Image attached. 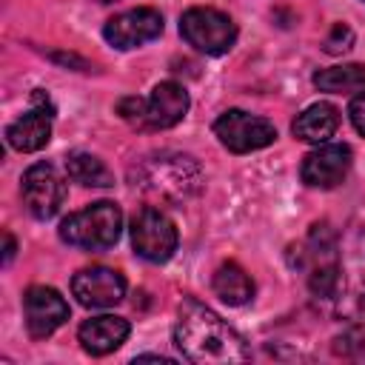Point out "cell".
Listing matches in <instances>:
<instances>
[{"instance_id": "obj_1", "label": "cell", "mask_w": 365, "mask_h": 365, "mask_svg": "<svg viewBox=\"0 0 365 365\" xmlns=\"http://www.w3.org/2000/svg\"><path fill=\"white\" fill-rule=\"evenodd\" d=\"M174 342L180 354L197 365H222V362L251 359L245 339L220 314H214L211 308H205L191 297L180 302Z\"/></svg>"}, {"instance_id": "obj_2", "label": "cell", "mask_w": 365, "mask_h": 365, "mask_svg": "<svg viewBox=\"0 0 365 365\" xmlns=\"http://www.w3.org/2000/svg\"><path fill=\"white\" fill-rule=\"evenodd\" d=\"M131 185L148 197L151 202L180 205L200 194L202 188V168L194 157L177 151H157L143 157L131 168Z\"/></svg>"}, {"instance_id": "obj_3", "label": "cell", "mask_w": 365, "mask_h": 365, "mask_svg": "<svg viewBox=\"0 0 365 365\" xmlns=\"http://www.w3.org/2000/svg\"><path fill=\"white\" fill-rule=\"evenodd\" d=\"M365 308V225H354L336 251V294L328 308L334 317H356Z\"/></svg>"}, {"instance_id": "obj_4", "label": "cell", "mask_w": 365, "mask_h": 365, "mask_svg": "<svg viewBox=\"0 0 365 365\" xmlns=\"http://www.w3.org/2000/svg\"><path fill=\"white\" fill-rule=\"evenodd\" d=\"M120 231H123V211L117 202L108 200L91 202L88 208L74 211L60 222V237L68 245L86 251L111 248L120 240Z\"/></svg>"}, {"instance_id": "obj_5", "label": "cell", "mask_w": 365, "mask_h": 365, "mask_svg": "<svg viewBox=\"0 0 365 365\" xmlns=\"http://www.w3.org/2000/svg\"><path fill=\"white\" fill-rule=\"evenodd\" d=\"M180 34L202 54H225L237 40V26L225 11L194 6L180 17Z\"/></svg>"}, {"instance_id": "obj_6", "label": "cell", "mask_w": 365, "mask_h": 365, "mask_svg": "<svg viewBox=\"0 0 365 365\" xmlns=\"http://www.w3.org/2000/svg\"><path fill=\"white\" fill-rule=\"evenodd\" d=\"M214 134L217 140L234 151V154H248L257 148H265L277 140V128L271 120L248 114L242 108H228L214 120Z\"/></svg>"}, {"instance_id": "obj_7", "label": "cell", "mask_w": 365, "mask_h": 365, "mask_svg": "<svg viewBox=\"0 0 365 365\" xmlns=\"http://www.w3.org/2000/svg\"><path fill=\"white\" fill-rule=\"evenodd\" d=\"M131 245L143 259L165 262L177 251V228L160 208L145 205L131 217Z\"/></svg>"}, {"instance_id": "obj_8", "label": "cell", "mask_w": 365, "mask_h": 365, "mask_svg": "<svg viewBox=\"0 0 365 365\" xmlns=\"http://www.w3.org/2000/svg\"><path fill=\"white\" fill-rule=\"evenodd\" d=\"M20 194H23V202L31 217L51 220L66 200V182L51 163H34L23 174Z\"/></svg>"}, {"instance_id": "obj_9", "label": "cell", "mask_w": 365, "mask_h": 365, "mask_svg": "<svg viewBox=\"0 0 365 365\" xmlns=\"http://www.w3.org/2000/svg\"><path fill=\"white\" fill-rule=\"evenodd\" d=\"M160 34H163V14L157 9H145V6L114 14L103 29V37L114 48H137V46L157 40Z\"/></svg>"}, {"instance_id": "obj_10", "label": "cell", "mask_w": 365, "mask_h": 365, "mask_svg": "<svg viewBox=\"0 0 365 365\" xmlns=\"http://www.w3.org/2000/svg\"><path fill=\"white\" fill-rule=\"evenodd\" d=\"M71 294L86 308H111L125 297V279L120 271L106 265H91L74 274Z\"/></svg>"}, {"instance_id": "obj_11", "label": "cell", "mask_w": 365, "mask_h": 365, "mask_svg": "<svg viewBox=\"0 0 365 365\" xmlns=\"http://www.w3.org/2000/svg\"><path fill=\"white\" fill-rule=\"evenodd\" d=\"M23 311H26V328L34 339L51 336L68 319V302L60 297V291L48 285H31L23 297Z\"/></svg>"}, {"instance_id": "obj_12", "label": "cell", "mask_w": 365, "mask_h": 365, "mask_svg": "<svg viewBox=\"0 0 365 365\" xmlns=\"http://www.w3.org/2000/svg\"><path fill=\"white\" fill-rule=\"evenodd\" d=\"M351 148L345 143H322L302 160V182L311 188H334L348 177Z\"/></svg>"}, {"instance_id": "obj_13", "label": "cell", "mask_w": 365, "mask_h": 365, "mask_svg": "<svg viewBox=\"0 0 365 365\" xmlns=\"http://www.w3.org/2000/svg\"><path fill=\"white\" fill-rule=\"evenodd\" d=\"M131 334V325L123 319V317H111V314H103V317H91L80 325L77 331V339L83 345L86 354L91 356H106L111 354L114 348H120Z\"/></svg>"}, {"instance_id": "obj_14", "label": "cell", "mask_w": 365, "mask_h": 365, "mask_svg": "<svg viewBox=\"0 0 365 365\" xmlns=\"http://www.w3.org/2000/svg\"><path fill=\"white\" fill-rule=\"evenodd\" d=\"M188 111V91L174 83H157L151 97L145 100V114H148V128H171L177 125Z\"/></svg>"}, {"instance_id": "obj_15", "label": "cell", "mask_w": 365, "mask_h": 365, "mask_svg": "<svg viewBox=\"0 0 365 365\" xmlns=\"http://www.w3.org/2000/svg\"><path fill=\"white\" fill-rule=\"evenodd\" d=\"M48 137H51V108H46V106L31 108L29 114H23L20 120H14L6 128V143L23 154L40 151L48 143Z\"/></svg>"}, {"instance_id": "obj_16", "label": "cell", "mask_w": 365, "mask_h": 365, "mask_svg": "<svg viewBox=\"0 0 365 365\" xmlns=\"http://www.w3.org/2000/svg\"><path fill=\"white\" fill-rule=\"evenodd\" d=\"M339 128V111L331 103H314L294 120V137L302 143H328Z\"/></svg>"}, {"instance_id": "obj_17", "label": "cell", "mask_w": 365, "mask_h": 365, "mask_svg": "<svg viewBox=\"0 0 365 365\" xmlns=\"http://www.w3.org/2000/svg\"><path fill=\"white\" fill-rule=\"evenodd\" d=\"M214 294L228 305H245L254 297V282L237 262H225L214 274Z\"/></svg>"}, {"instance_id": "obj_18", "label": "cell", "mask_w": 365, "mask_h": 365, "mask_svg": "<svg viewBox=\"0 0 365 365\" xmlns=\"http://www.w3.org/2000/svg\"><path fill=\"white\" fill-rule=\"evenodd\" d=\"M66 171H68V177H71L74 182L91 185V188H108V185L114 182V174L108 171V165H106L100 157L88 154V151H74V154H68V157H66Z\"/></svg>"}, {"instance_id": "obj_19", "label": "cell", "mask_w": 365, "mask_h": 365, "mask_svg": "<svg viewBox=\"0 0 365 365\" xmlns=\"http://www.w3.org/2000/svg\"><path fill=\"white\" fill-rule=\"evenodd\" d=\"M314 86L319 91H359L365 88V66L362 63H348V66H331L314 74Z\"/></svg>"}, {"instance_id": "obj_20", "label": "cell", "mask_w": 365, "mask_h": 365, "mask_svg": "<svg viewBox=\"0 0 365 365\" xmlns=\"http://www.w3.org/2000/svg\"><path fill=\"white\" fill-rule=\"evenodd\" d=\"M117 111L125 123H131L137 128H148V114H145V100L143 97H123L117 103Z\"/></svg>"}, {"instance_id": "obj_21", "label": "cell", "mask_w": 365, "mask_h": 365, "mask_svg": "<svg viewBox=\"0 0 365 365\" xmlns=\"http://www.w3.org/2000/svg\"><path fill=\"white\" fill-rule=\"evenodd\" d=\"M354 46V31L345 26V23H336L334 29H331V34L325 37V51L328 54H342V51H348Z\"/></svg>"}, {"instance_id": "obj_22", "label": "cell", "mask_w": 365, "mask_h": 365, "mask_svg": "<svg viewBox=\"0 0 365 365\" xmlns=\"http://www.w3.org/2000/svg\"><path fill=\"white\" fill-rule=\"evenodd\" d=\"M348 114H351V123H354V128H356L359 134H365V91H362V94H356V97L351 100V106H348Z\"/></svg>"}, {"instance_id": "obj_23", "label": "cell", "mask_w": 365, "mask_h": 365, "mask_svg": "<svg viewBox=\"0 0 365 365\" xmlns=\"http://www.w3.org/2000/svg\"><path fill=\"white\" fill-rule=\"evenodd\" d=\"M11 257H14V237H11V234H6V254H3V265H9V262H11Z\"/></svg>"}, {"instance_id": "obj_24", "label": "cell", "mask_w": 365, "mask_h": 365, "mask_svg": "<svg viewBox=\"0 0 365 365\" xmlns=\"http://www.w3.org/2000/svg\"><path fill=\"white\" fill-rule=\"evenodd\" d=\"M100 3H114V0H100Z\"/></svg>"}]
</instances>
